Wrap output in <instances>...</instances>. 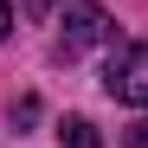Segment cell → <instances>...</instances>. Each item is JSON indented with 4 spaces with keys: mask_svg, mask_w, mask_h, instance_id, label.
Listing matches in <instances>:
<instances>
[{
    "mask_svg": "<svg viewBox=\"0 0 148 148\" xmlns=\"http://www.w3.org/2000/svg\"><path fill=\"white\" fill-rule=\"evenodd\" d=\"M13 32V0H0V39Z\"/></svg>",
    "mask_w": 148,
    "mask_h": 148,
    "instance_id": "obj_5",
    "label": "cell"
},
{
    "mask_svg": "<svg viewBox=\"0 0 148 148\" xmlns=\"http://www.w3.org/2000/svg\"><path fill=\"white\" fill-rule=\"evenodd\" d=\"M122 148H148V116H135V122H129V135H122Z\"/></svg>",
    "mask_w": 148,
    "mask_h": 148,
    "instance_id": "obj_4",
    "label": "cell"
},
{
    "mask_svg": "<svg viewBox=\"0 0 148 148\" xmlns=\"http://www.w3.org/2000/svg\"><path fill=\"white\" fill-rule=\"evenodd\" d=\"M58 142H64V148H103V142H97V129H90L84 116H64V122H58Z\"/></svg>",
    "mask_w": 148,
    "mask_h": 148,
    "instance_id": "obj_3",
    "label": "cell"
},
{
    "mask_svg": "<svg viewBox=\"0 0 148 148\" xmlns=\"http://www.w3.org/2000/svg\"><path fill=\"white\" fill-rule=\"evenodd\" d=\"M103 90L116 97V103H129V110H148V39L142 45H122V52L110 58Z\"/></svg>",
    "mask_w": 148,
    "mask_h": 148,
    "instance_id": "obj_1",
    "label": "cell"
},
{
    "mask_svg": "<svg viewBox=\"0 0 148 148\" xmlns=\"http://www.w3.org/2000/svg\"><path fill=\"white\" fill-rule=\"evenodd\" d=\"M58 26H64V58H77V52H90V45H110L116 39V19L103 7H90V0H64Z\"/></svg>",
    "mask_w": 148,
    "mask_h": 148,
    "instance_id": "obj_2",
    "label": "cell"
}]
</instances>
